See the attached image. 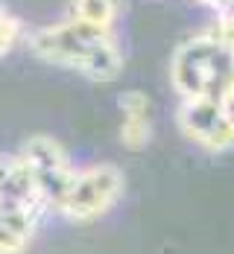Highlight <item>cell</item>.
Wrapping results in <instances>:
<instances>
[{
  "mask_svg": "<svg viewBox=\"0 0 234 254\" xmlns=\"http://www.w3.org/2000/svg\"><path fill=\"white\" fill-rule=\"evenodd\" d=\"M26 47L41 62L77 70L91 82H114L123 73L117 32H103L74 18L35 29L32 35H26Z\"/></svg>",
  "mask_w": 234,
  "mask_h": 254,
  "instance_id": "obj_1",
  "label": "cell"
},
{
  "mask_svg": "<svg viewBox=\"0 0 234 254\" xmlns=\"http://www.w3.org/2000/svg\"><path fill=\"white\" fill-rule=\"evenodd\" d=\"M170 82L182 100L234 105V50L211 29L182 41L170 59Z\"/></svg>",
  "mask_w": 234,
  "mask_h": 254,
  "instance_id": "obj_2",
  "label": "cell"
},
{
  "mask_svg": "<svg viewBox=\"0 0 234 254\" xmlns=\"http://www.w3.org/2000/svg\"><path fill=\"white\" fill-rule=\"evenodd\" d=\"M50 213L24 158L0 155V254H24Z\"/></svg>",
  "mask_w": 234,
  "mask_h": 254,
  "instance_id": "obj_3",
  "label": "cell"
},
{
  "mask_svg": "<svg viewBox=\"0 0 234 254\" xmlns=\"http://www.w3.org/2000/svg\"><path fill=\"white\" fill-rule=\"evenodd\" d=\"M123 190H126V176L117 164L100 161V164L77 167V176L71 181V187L65 190L56 213L74 225L97 222L108 210L117 207Z\"/></svg>",
  "mask_w": 234,
  "mask_h": 254,
  "instance_id": "obj_4",
  "label": "cell"
},
{
  "mask_svg": "<svg viewBox=\"0 0 234 254\" xmlns=\"http://www.w3.org/2000/svg\"><path fill=\"white\" fill-rule=\"evenodd\" d=\"M18 155L24 158V164L29 167V173L35 178L44 202L50 204V210L56 213V207L62 202L65 190L71 187V181L77 176L74 158L50 134H29L24 143H21Z\"/></svg>",
  "mask_w": 234,
  "mask_h": 254,
  "instance_id": "obj_5",
  "label": "cell"
},
{
  "mask_svg": "<svg viewBox=\"0 0 234 254\" xmlns=\"http://www.w3.org/2000/svg\"><path fill=\"white\" fill-rule=\"evenodd\" d=\"M176 126L190 143L211 155L234 149V108L217 100H182Z\"/></svg>",
  "mask_w": 234,
  "mask_h": 254,
  "instance_id": "obj_6",
  "label": "cell"
},
{
  "mask_svg": "<svg viewBox=\"0 0 234 254\" xmlns=\"http://www.w3.org/2000/svg\"><path fill=\"white\" fill-rule=\"evenodd\" d=\"M120 0H71L68 3V18L82 21L88 26H97L103 32H117L120 21Z\"/></svg>",
  "mask_w": 234,
  "mask_h": 254,
  "instance_id": "obj_7",
  "label": "cell"
},
{
  "mask_svg": "<svg viewBox=\"0 0 234 254\" xmlns=\"http://www.w3.org/2000/svg\"><path fill=\"white\" fill-rule=\"evenodd\" d=\"M150 140H153V120L123 117V123H120V146H126L129 152H138V149L150 146Z\"/></svg>",
  "mask_w": 234,
  "mask_h": 254,
  "instance_id": "obj_8",
  "label": "cell"
},
{
  "mask_svg": "<svg viewBox=\"0 0 234 254\" xmlns=\"http://www.w3.org/2000/svg\"><path fill=\"white\" fill-rule=\"evenodd\" d=\"M117 105H120V114L123 117H141V120H153V100L150 94L144 91H123L117 97Z\"/></svg>",
  "mask_w": 234,
  "mask_h": 254,
  "instance_id": "obj_9",
  "label": "cell"
}]
</instances>
